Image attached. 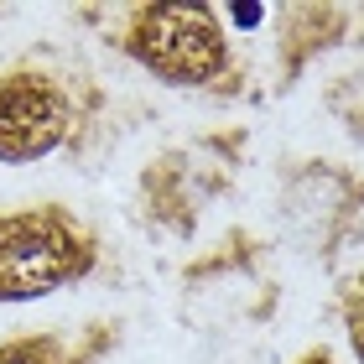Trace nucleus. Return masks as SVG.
<instances>
[{"mask_svg":"<svg viewBox=\"0 0 364 364\" xmlns=\"http://www.w3.org/2000/svg\"><path fill=\"white\" fill-rule=\"evenodd\" d=\"M94 266L89 229L58 203L0 213V302H37V296L84 281Z\"/></svg>","mask_w":364,"mask_h":364,"instance_id":"nucleus-1","label":"nucleus"},{"mask_svg":"<svg viewBox=\"0 0 364 364\" xmlns=\"http://www.w3.org/2000/svg\"><path fill=\"white\" fill-rule=\"evenodd\" d=\"M120 42L172 89H203L229 68V37L213 6H130Z\"/></svg>","mask_w":364,"mask_h":364,"instance_id":"nucleus-2","label":"nucleus"},{"mask_svg":"<svg viewBox=\"0 0 364 364\" xmlns=\"http://www.w3.org/2000/svg\"><path fill=\"white\" fill-rule=\"evenodd\" d=\"M73 130V99L47 68H6L0 73V161L31 167L53 156Z\"/></svg>","mask_w":364,"mask_h":364,"instance_id":"nucleus-3","label":"nucleus"},{"mask_svg":"<svg viewBox=\"0 0 364 364\" xmlns=\"http://www.w3.org/2000/svg\"><path fill=\"white\" fill-rule=\"evenodd\" d=\"M0 364H68V343L58 333H26L0 343Z\"/></svg>","mask_w":364,"mask_h":364,"instance_id":"nucleus-4","label":"nucleus"},{"mask_svg":"<svg viewBox=\"0 0 364 364\" xmlns=\"http://www.w3.org/2000/svg\"><path fill=\"white\" fill-rule=\"evenodd\" d=\"M343 323H349V343H354V354L364 359V276L349 281V291H343Z\"/></svg>","mask_w":364,"mask_h":364,"instance_id":"nucleus-5","label":"nucleus"},{"mask_svg":"<svg viewBox=\"0 0 364 364\" xmlns=\"http://www.w3.org/2000/svg\"><path fill=\"white\" fill-rule=\"evenodd\" d=\"M229 21H235V26H260V21H266V6L240 0V6H229Z\"/></svg>","mask_w":364,"mask_h":364,"instance_id":"nucleus-6","label":"nucleus"},{"mask_svg":"<svg viewBox=\"0 0 364 364\" xmlns=\"http://www.w3.org/2000/svg\"><path fill=\"white\" fill-rule=\"evenodd\" d=\"M296 364H333V354H328V349H307Z\"/></svg>","mask_w":364,"mask_h":364,"instance_id":"nucleus-7","label":"nucleus"}]
</instances>
